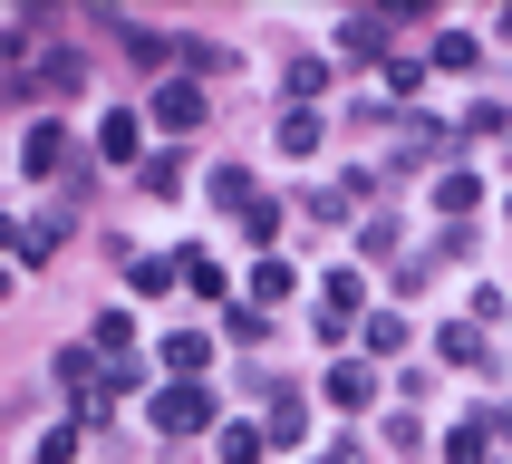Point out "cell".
I'll return each mask as SVG.
<instances>
[{"instance_id":"cell-1","label":"cell","mask_w":512,"mask_h":464,"mask_svg":"<svg viewBox=\"0 0 512 464\" xmlns=\"http://www.w3.org/2000/svg\"><path fill=\"white\" fill-rule=\"evenodd\" d=\"M203 416H213V397H194V387H165V406H155V426H203Z\"/></svg>"},{"instance_id":"cell-2","label":"cell","mask_w":512,"mask_h":464,"mask_svg":"<svg viewBox=\"0 0 512 464\" xmlns=\"http://www.w3.org/2000/svg\"><path fill=\"white\" fill-rule=\"evenodd\" d=\"M377 397V377L358 368V358H339V368H329V406H368Z\"/></svg>"},{"instance_id":"cell-3","label":"cell","mask_w":512,"mask_h":464,"mask_svg":"<svg viewBox=\"0 0 512 464\" xmlns=\"http://www.w3.org/2000/svg\"><path fill=\"white\" fill-rule=\"evenodd\" d=\"M68 165V136H58V126H29V174H58Z\"/></svg>"},{"instance_id":"cell-4","label":"cell","mask_w":512,"mask_h":464,"mask_svg":"<svg viewBox=\"0 0 512 464\" xmlns=\"http://www.w3.org/2000/svg\"><path fill=\"white\" fill-rule=\"evenodd\" d=\"M155 116H165V126H194L203 97H194V87H165V97H155Z\"/></svg>"}]
</instances>
